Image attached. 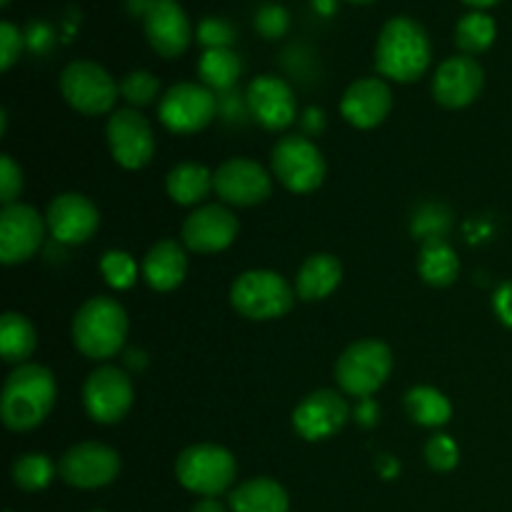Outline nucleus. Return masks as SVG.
Here are the masks:
<instances>
[{
    "instance_id": "nucleus-9",
    "label": "nucleus",
    "mask_w": 512,
    "mask_h": 512,
    "mask_svg": "<svg viewBox=\"0 0 512 512\" xmlns=\"http://www.w3.org/2000/svg\"><path fill=\"white\" fill-rule=\"evenodd\" d=\"M220 108L218 95L200 83H178L160 98L158 118L170 133L193 135L208 128Z\"/></svg>"
},
{
    "instance_id": "nucleus-18",
    "label": "nucleus",
    "mask_w": 512,
    "mask_h": 512,
    "mask_svg": "<svg viewBox=\"0 0 512 512\" xmlns=\"http://www.w3.org/2000/svg\"><path fill=\"white\" fill-rule=\"evenodd\" d=\"M50 235L63 245L88 243L100 228V213L90 198L80 193H63L53 198L45 213Z\"/></svg>"
},
{
    "instance_id": "nucleus-28",
    "label": "nucleus",
    "mask_w": 512,
    "mask_h": 512,
    "mask_svg": "<svg viewBox=\"0 0 512 512\" xmlns=\"http://www.w3.org/2000/svg\"><path fill=\"white\" fill-rule=\"evenodd\" d=\"M240 73H243V63H240L238 53L230 48H213L205 50L198 60V75L203 80L205 88L215 93H230L238 83Z\"/></svg>"
},
{
    "instance_id": "nucleus-21",
    "label": "nucleus",
    "mask_w": 512,
    "mask_h": 512,
    "mask_svg": "<svg viewBox=\"0 0 512 512\" xmlns=\"http://www.w3.org/2000/svg\"><path fill=\"white\" fill-rule=\"evenodd\" d=\"M393 110L390 85L380 78H360L345 90L340 100V113L350 125L360 130L378 128Z\"/></svg>"
},
{
    "instance_id": "nucleus-4",
    "label": "nucleus",
    "mask_w": 512,
    "mask_h": 512,
    "mask_svg": "<svg viewBox=\"0 0 512 512\" xmlns=\"http://www.w3.org/2000/svg\"><path fill=\"white\" fill-rule=\"evenodd\" d=\"M175 478L185 490L200 498H218L233 488L238 463L228 448L213 443L190 445L175 460Z\"/></svg>"
},
{
    "instance_id": "nucleus-12",
    "label": "nucleus",
    "mask_w": 512,
    "mask_h": 512,
    "mask_svg": "<svg viewBox=\"0 0 512 512\" xmlns=\"http://www.w3.org/2000/svg\"><path fill=\"white\" fill-rule=\"evenodd\" d=\"M58 473L70 488L98 490L120 475V455L105 443H78L58 463Z\"/></svg>"
},
{
    "instance_id": "nucleus-20",
    "label": "nucleus",
    "mask_w": 512,
    "mask_h": 512,
    "mask_svg": "<svg viewBox=\"0 0 512 512\" xmlns=\"http://www.w3.org/2000/svg\"><path fill=\"white\" fill-rule=\"evenodd\" d=\"M145 38L163 58H178L190 48L193 28L178 0H153L143 15Z\"/></svg>"
},
{
    "instance_id": "nucleus-35",
    "label": "nucleus",
    "mask_w": 512,
    "mask_h": 512,
    "mask_svg": "<svg viewBox=\"0 0 512 512\" xmlns=\"http://www.w3.org/2000/svg\"><path fill=\"white\" fill-rule=\"evenodd\" d=\"M450 228V213L443 205H423L420 213L413 218V233L418 238L433 240V238H445Z\"/></svg>"
},
{
    "instance_id": "nucleus-5",
    "label": "nucleus",
    "mask_w": 512,
    "mask_h": 512,
    "mask_svg": "<svg viewBox=\"0 0 512 512\" xmlns=\"http://www.w3.org/2000/svg\"><path fill=\"white\" fill-rule=\"evenodd\" d=\"M295 288L273 270H248L230 288V305L248 320L283 318L295 305Z\"/></svg>"
},
{
    "instance_id": "nucleus-40",
    "label": "nucleus",
    "mask_w": 512,
    "mask_h": 512,
    "mask_svg": "<svg viewBox=\"0 0 512 512\" xmlns=\"http://www.w3.org/2000/svg\"><path fill=\"white\" fill-rule=\"evenodd\" d=\"M493 310L500 323L512 328V283H503L493 295Z\"/></svg>"
},
{
    "instance_id": "nucleus-33",
    "label": "nucleus",
    "mask_w": 512,
    "mask_h": 512,
    "mask_svg": "<svg viewBox=\"0 0 512 512\" xmlns=\"http://www.w3.org/2000/svg\"><path fill=\"white\" fill-rule=\"evenodd\" d=\"M120 95L133 108H145V105H153L160 95V80L150 70H133L120 80Z\"/></svg>"
},
{
    "instance_id": "nucleus-23",
    "label": "nucleus",
    "mask_w": 512,
    "mask_h": 512,
    "mask_svg": "<svg viewBox=\"0 0 512 512\" xmlns=\"http://www.w3.org/2000/svg\"><path fill=\"white\" fill-rule=\"evenodd\" d=\"M340 280H343V265L335 255L330 253H315L305 260L295 275V295L305 303H315V300H325L338 290Z\"/></svg>"
},
{
    "instance_id": "nucleus-22",
    "label": "nucleus",
    "mask_w": 512,
    "mask_h": 512,
    "mask_svg": "<svg viewBox=\"0 0 512 512\" xmlns=\"http://www.w3.org/2000/svg\"><path fill=\"white\" fill-rule=\"evenodd\" d=\"M188 273V258L178 240H158L143 258V278L158 293L178 288Z\"/></svg>"
},
{
    "instance_id": "nucleus-8",
    "label": "nucleus",
    "mask_w": 512,
    "mask_h": 512,
    "mask_svg": "<svg viewBox=\"0 0 512 512\" xmlns=\"http://www.w3.org/2000/svg\"><path fill=\"white\" fill-rule=\"evenodd\" d=\"M60 93L65 103L83 115H105L113 110L120 85L103 65L93 60H73L60 73Z\"/></svg>"
},
{
    "instance_id": "nucleus-3",
    "label": "nucleus",
    "mask_w": 512,
    "mask_h": 512,
    "mask_svg": "<svg viewBox=\"0 0 512 512\" xmlns=\"http://www.w3.org/2000/svg\"><path fill=\"white\" fill-rule=\"evenodd\" d=\"M128 338V313L108 295L85 300L73 318V343L85 358L108 360L120 353Z\"/></svg>"
},
{
    "instance_id": "nucleus-50",
    "label": "nucleus",
    "mask_w": 512,
    "mask_h": 512,
    "mask_svg": "<svg viewBox=\"0 0 512 512\" xmlns=\"http://www.w3.org/2000/svg\"><path fill=\"white\" fill-rule=\"evenodd\" d=\"M93 512H105V510H93Z\"/></svg>"
},
{
    "instance_id": "nucleus-27",
    "label": "nucleus",
    "mask_w": 512,
    "mask_h": 512,
    "mask_svg": "<svg viewBox=\"0 0 512 512\" xmlns=\"http://www.w3.org/2000/svg\"><path fill=\"white\" fill-rule=\"evenodd\" d=\"M38 348L33 323L20 313H5L0 318V353L5 363L23 365Z\"/></svg>"
},
{
    "instance_id": "nucleus-38",
    "label": "nucleus",
    "mask_w": 512,
    "mask_h": 512,
    "mask_svg": "<svg viewBox=\"0 0 512 512\" xmlns=\"http://www.w3.org/2000/svg\"><path fill=\"white\" fill-rule=\"evenodd\" d=\"M288 25L290 15L283 5H265V8H260L258 15H255V28H258V33H263L265 38L270 40L285 35Z\"/></svg>"
},
{
    "instance_id": "nucleus-17",
    "label": "nucleus",
    "mask_w": 512,
    "mask_h": 512,
    "mask_svg": "<svg viewBox=\"0 0 512 512\" xmlns=\"http://www.w3.org/2000/svg\"><path fill=\"white\" fill-rule=\"evenodd\" d=\"M350 418V405L338 390L320 388L310 393L293 410V428L300 438L310 440H328L343 430Z\"/></svg>"
},
{
    "instance_id": "nucleus-32",
    "label": "nucleus",
    "mask_w": 512,
    "mask_h": 512,
    "mask_svg": "<svg viewBox=\"0 0 512 512\" xmlns=\"http://www.w3.org/2000/svg\"><path fill=\"white\" fill-rule=\"evenodd\" d=\"M100 273L110 288L128 290L138 280V263L133 260V255L123 253V250H110L100 260Z\"/></svg>"
},
{
    "instance_id": "nucleus-1",
    "label": "nucleus",
    "mask_w": 512,
    "mask_h": 512,
    "mask_svg": "<svg viewBox=\"0 0 512 512\" xmlns=\"http://www.w3.org/2000/svg\"><path fill=\"white\" fill-rule=\"evenodd\" d=\"M58 398L55 375L45 365L23 363L5 378L0 395V418L13 433L38 428L53 410Z\"/></svg>"
},
{
    "instance_id": "nucleus-14",
    "label": "nucleus",
    "mask_w": 512,
    "mask_h": 512,
    "mask_svg": "<svg viewBox=\"0 0 512 512\" xmlns=\"http://www.w3.org/2000/svg\"><path fill=\"white\" fill-rule=\"evenodd\" d=\"M45 218L25 203L3 205L0 210V260L20 265L33 258L45 238Z\"/></svg>"
},
{
    "instance_id": "nucleus-47",
    "label": "nucleus",
    "mask_w": 512,
    "mask_h": 512,
    "mask_svg": "<svg viewBox=\"0 0 512 512\" xmlns=\"http://www.w3.org/2000/svg\"><path fill=\"white\" fill-rule=\"evenodd\" d=\"M315 5H318V10H323V13H333L335 8L333 0H315Z\"/></svg>"
},
{
    "instance_id": "nucleus-2",
    "label": "nucleus",
    "mask_w": 512,
    "mask_h": 512,
    "mask_svg": "<svg viewBox=\"0 0 512 512\" xmlns=\"http://www.w3.org/2000/svg\"><path fill=\"white\" fill-rule=\"evenodd\" d=\"M433 45L423 25L413 18L388 20L375 45V68L395 83H415L428 70Z\"/></svg>"
},
{
    "instance_id": "nucleus-36",
    "label": "nucleus",
    "mask_w": 512,
    "mask_h": 512,
    "mask_svg": "<svg viewBox=\"0 0 512 512\" xmlns=\"http://www.w3.org/2000/svg\"><path fill=\"white\" fill-rule=\"evenodd\" d=\"M198 40L205 45V50L213 48H230L235 43V30L228 20L223 18H205L198 25Z\"/></svg>"
},
{
    "instance_id": "nucleus-42",
    "label": "nucleus",
    "mask_w": 512,
    "mask_h": 512,
    "mask_svg": "<svg viewBox=\"0 0 512 512\" xmlns=\"http://www.w3.org/2000/svg\"><path fill=\"white\" fill-rule=\"evenodd\" d=\"M378 470H380V475H383V478L390 480V478H395V475H398L400 465H398V460L393 458V455H380Z\"/></svg>"
},
{
    "instance_id": "nucleus-51",
    "label": "nucleus",
    "mask_w": 512,
    "mask_h": 512,
    "mask_svg": "<svg viewBox=\"0 0 512 512\" xmlns=\"http://www.w3.org/2000/svg\"><path fill=\"white\" fill-rule=\"evenodd\" d=\"M8 512H13V510H8Z\"/></svg>"
},
{
    "instance_id": "nucleus-11",
    "label": "nucleus",
    "mask_w": 512,
    "mask_h": 512,
    "mask_svg": "<svg viewBox=\"0 0 512 512\" xmlns=\"http://www.w3.org/2000/svg\"><path fill=\"white\" fill-rule=\"evenodd\" d=\"M110 153L125 170H140L153 160L155 133L148 120L135 108L115 110L105 125Z\"/></svg>"
},
{
    "instance_id": "nucleus-41",
    "label": "nucleus",
    "mask_w": 512,
    "mask_h": 512,
    "mask_svg": "<svg viewBox=\"0 0 512 512\" xmlns=\"http://www.w3.org/2000/svg\"><path fill=\"white\" fill-rule=\"evenodd\" d=\"M378 405H375L373 398H363L358 400V408H355V420H358V425H363V428H373L375 423H378Z\"/></svg>"
},
{
    "instance_id": "nucleus-48",
    "label": "nucleus",
    "mask_w": 512,
    "mask_h": 512,
    "mask_svg": "<svg viewBox=\"0 0 512 512\" xmlns=\"http://www.w3.org/2000/svg\"><path fill=\"white\" fill-rule=\"evenodd\" d=\"M348 3H358V5H363V3H373V0H348Z\"/></svg>"
},
{
    "instance_id": "nucleus-39",
    "label": "nucleus",
    "mask_w": 512,
    "mask_h": 512,
    "mask_svg": "<svg viewBox=\"0 0 512 512\" xmlns=\"http://www.w3.org/2000/svg\"><path fill=\"white\" fill-rule=\"evenodd\" d=\"M23 53V33L13 23H0V70H10Z\"/></svg>"
},
{
    "instance_id": "nucleus-13",
    "label": "nucleus",
    "mask_w": 512,
    "mask_h": 512,
    "mask_svg": "<svg viewBox=\"0 0 512 512\" xmlns=\"http://www.w3.org/2000/svg\"><path fill=\"white\" fill-rule=\"evenodd\" d=\"M215 195L225 205L253 208L273 195V178L260 163L250 158H230L213 173Z\"/></svg>"
},
{
    "instance_id": "nucleus-7",
    "label": "nucleus",
    "mask_w": 512,
    "mask_h": 512,
    "mask_svg": "<svg viewBox=\"0 0 512 512\" xmlns=\"http://www.w3.org/2000/svg\"><path fill=\"white\" fill-rule=\"evenodd\" d=\"M270 165H273V178H278L290 193H313L325 180V158L308 135L280 138L270 155Z\"/></svg>"
},
{
    "instance_id": "nucleus-30",
    "label": "nucleus",
    "mask_w": 512,
    "mask_h": 512,
    "mask_svg": "<svg viewBox=\"0 0 512 512\" xmlns=\"http://www.w3.org/2000/svg\"><path fill=\"white\" fill-rule=\"evenodd\" d=\"M495 35H498L495 20L483 10H473V13L463 15L455 25V45L470 58L485 53L495 43Z\"/></svg>"
},
{
    "instance_id": "nucleus-26",
    "label": "nucleus",
    "mask_w": 512,
    "mask_h": 512,
    "mask_svg": "<svg viewBox=\"0 0 512 512\" xmlns=\"http://www.w3.org/2000/svg\"><path fill=\"white\" fill-rule=\"evenodd\" d=\"M418 273L420 278L428 285H433V288H448V285H453L460 275L458 253L445 243V238L425 240V243L420 245Z\"/></svg>"
},
{
    "instance_id": "nucleus-44",
    "label": "nucleus",
    "mask_w": 512,
    "mask_h": 512,
    "mask_svg": "<svg viewBox=\"0 0 512 512\" xmlns=\"http://www.w3.org/2000/svg\"><path fill=\"white\" fill-rule=\"evenodd\" d=\"M303 125L308 133H320V128H323V113L315 108L305 110V118H303Z\"/></svg>"
},
{
    "instance_id": "nucleus-34",
    "label": "nucleus",
    "mask_w": 512,
    "mask_h": 512,
    "mask_svg": "<svg viewBox=\"0 0 512 512\" xmlns=\"http://www.w3.org/2000/svg\"><path fill=\"white\" fill-rule=\"evenodd\" d=\"M425 463L435 470V473H450L455 470V465L460 463V450L450 435H433V438L425 443Z\"/></svg>"
},
{
    "instance_id": "nucleus-6",
    "label": "nucleus",
    "mask_w": 512,
    "mask_h": 512,
    "mask_svg": "<svg viewBox=\"0 0 512 512\" xmlns=\"http://www.w3.org/2000/svg\"><path fill=\"white\" fill-rule=\"evenodd\" d=\"M393 373V353L383 340L365 338L345 348L335 363V380L340 390L363 400L378 393Z\"/></svg>"
},
{
    "instance_id": "nucleus-43",
    "label": "nucleus",
    "mask_w": 512,
    "mask_h": 512,
    "mask_svg": "<svg viewBox=\"0 0 512 512\" xmlns=\"http://www.w3.org/2000/svg\"><path fill=\"white\" fill-rule=\"evenodd\" d=\"M190 512H230V508H225L218 498H200Z\"/></svg>"
},
{
    "instance_id": "nucleus-16",
    "label": "nucleus",
    "mask_w": 512,
    "mask_h": 512,
    "mask_svg": "<svg viewBox=\"0 0 512 512\" xmlns=\"http://www.w3.org/2000/svg\"><path fill=\"white\" fill-rule=\"evenodd\" d=\"M240 223L233 210L223 203L200 205L185 218L183 245L193 253L213 255L223 253L238 238Z\"/></svg>"
},
{
    "instance_id": "nucleus-19",
    "label": "nucleus",
    "mask_w": 512,
    "mask_h": 512,
    "mask_svg": "<svg viewBox=\"0 0 512 512\" xmlns=\"http://www.w3.org/2000/svg\"><path fill=\"white\" fill-rule=\"evenodd\" d=\"M485 85V70L470 55H455L440 63L433 78L435 103L448 110L468 108L475 103Z\"/></svg>"
},
{
    "instance_id": "nucleus-15",
    "label": "nucleus",
    "mask_w": 512,
    "mask_h": 512,
    "mask_svg": "<svg viewBox=\"0 0 512 512\" xmlns=\"http://www.w3.org/2000/svg\"><path fill=\"white\" fill-rule=\"evenodd\" d=\"M245 108L250 118L270 133L290 128L298 118V100L293 88L278 75H258L245 90Z\"/></svg>"
},
{
    "instance_id": "nucleus-46",
    "label": "nucleus",
    "mask_w": 512,
    "mask_h": 512,
    "mask_svg": "<svg viewBox=\"0 0 512 512\" xmlns=\"http://www.w3.org/2000/svg\"><path fill=\"white\" fill-rule=\"evenodd\" d=\"M463 3H468V5H473V8H493V5H498L500 0H463Z\"/></svg>"
},
{
    "instance_id": "nucleus-37",
    "label": "nucleus",
    "mask_w": 512,
    "mask_h": 512,
    "mask_svg": "<svg viewBox=\"0 0 512 512\" xmlns=\"http://www.w3.org/2000/svg\"><path fill=\"white\" fill-rule=\"evenodd\" d=\"M20 193H23V170L10 155H0V203H18Z\"/></svg>"
},
{
    "instance_id": "nucleus-49",
    "label": "nucleus",
    "mask_w": 512,
    "mask_h": 512,
    "mask_svg": "<svg viewBox=\"0 0 512 512\" xmlns=\"http://www.w3.org/2000/svg\"><path fill=\"white\" fill-rule=\"evenodd\" d=\"M0 5H3V8H8V5H10V0H0Z\"/></svg>"
},
{
    "instance_id": "nucleus-10",
    "label": "nucleus",
    "mask_w": 512,
    "mask_h": 512,
    "mask_svg": "<svg viewBox=\"0 0 512 512\" xmlns=\"http://www.w3.org/2000/svg\"><path fill=\"white\" fill-rule=\"evenodd\" d=\"M83 405L95 423H120L133 405V383L125 370L115 365L95 368L83 385Z\"/></svg>"
},
{
    "instance_id": "nucleus-31",
    "label": "nucleus",
    "mask_w": 512,
    "mask_h": 512,
    "mask_svg": "<svg viewBox=\"0 0 512 512\" xmlns=\"http://www.w3.org/2000/svg\"><path fill=\"white\" fill-rule=\"evenodd\" d=\"M58 465L43 453H25L13 463V483L25 493H38L53 483Z\"/></svg>"
},
{
    "instance_id": "nucleus-29",
    "label": "nucleus",
    "mask_w": 512,
    "mask_h": 512,
    "mask_svg": "<svg viewBox=\"0 0 512 512\" xmlns=\"http://www.w3.org/2000/svg\"><path fill=\"white\" fill-rule=\"evenodd\" d=\"M405 410L413 418V423L423 425V428H443L453 418L450 400L440 390L430 388V385H418V388L408 390Z\"/></svg>"
},
{
    "instance_id": "nucleus-45",
    "label": "nucleus",
    "mask_w": 512,
    "mask_h": 512,
    "mask_svg": "<svg viewBox=\"0 0 512 512\" xmlns=\"http://www.w3.org/2000/svg\"><path fill=\"white\" fill-rule=\"evenodd\" d=\"M128 365H133V368H143V365H145V353H138V350L128 353Z\"/></svg>"
},
{
    "instance_id": "nucleus-24",
    "label": "nucleus",
    "mask_w": 512,
    "mask_h": 512,
    "mask_svg": "<svg viewBox=\"0 0 512 512\" xmlns=\"http://www.w3.org/2000/svg\"><path fill=\"white\" fill-rule=\"evenodd\" d=\"M230 512H288V490L273 478H250L228 495Z\"/></svg>"
},
{
    "instance_id": "nucleus-25",
    "label": "nucleus",
    "mask_w": 512,
    "mask_h": 512,
    "mask_svg": "<svg viewBox=\"0 0 512 512\" xmlns=\"http://www.w3.org/2000/svg\"><path fill=\"white\" fill-rule=\"evenodd\" d=\"M165 190L178 205H198L215 193V178L205 165L180 163L165 178Z\"/></svg>"
}]
</instances>
